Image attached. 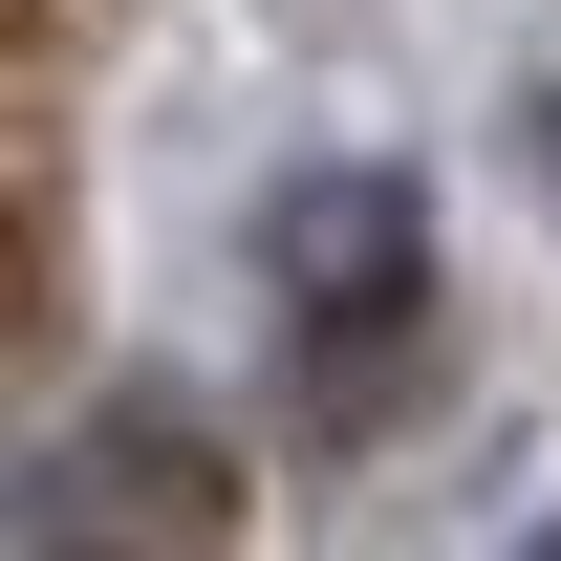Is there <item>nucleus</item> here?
<instances>
[{"mask_svg":"<svg viewBox=\"0 0 561 561\" xmlns=\"http://www.w3.org/2000/svg\"><path fill=\"white\" fill-rule=\"evenodd\" d=\"M260 238H280V302H302V411H389V367H411V195L302 173Z\"/></svg>","mask_w":561,"mask_h":561,"instance_id":"obj_1","label":"nucleus"},{"mask_svg":"<svg viewBox=\"0 0 561 561\" xmlns=\"http://www.w3.org/2000/svg\"><path fill=\"white\" fill-rule=\"evenodd\" d=\"M44 561H173V540H44Z\"/></svg>","mask_w":561,"mask_h":561,"instance_id":"obj_2","label":"nucleus"}]
</instances>
